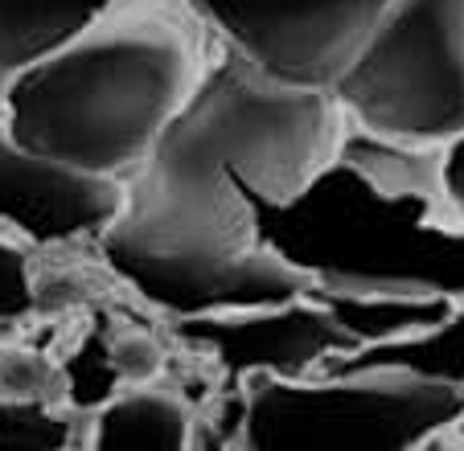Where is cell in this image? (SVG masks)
I'll return each mask as SVG.
<instances>
[{"instance_id":"obj_1","label":"cell","mask_w":464,"mask_h":451,"mask_svg":"<svg viewBox=\"0 0 464 451\" xmlns=\"http://www.w3.org/2000/svg\"><path fill=\"white\" fill-rule=\"evenodd\" d=\"M345 136L329 87H300L227 50L123 181L99 259L169 321L296 304L308 279L267 246L263 217L296 206L342 160Z\"/></svg>"},{"instance_id":"obj_2","label":"cell","mask_w":464,"mask_h":451,"mask_svg":"<svg viewBox=\"0 0 464 451\" xmlns=\"http://www.w3.org/2000/svg\"><path fill=\"white\" fill-rule=\"evenodd\" d=\"M227 50L193 0H111L9 82L0 128L45 165L123 185Z\"/></svg>"},{"instance_id":"obj_3","label":"cell","mask_w":464,"mask_h":451,"mask_svg":"<svg viewBox=\"0 0 464 451\" xmlns=\"http://www.w3.org/2000/svg\"><path fill=\"white\" fill-rule=\"evenodd\" d=\"M263 238L308 287L350 295L464 300V222L448 209L440 152L350 128L337 160Z\"/></svg>"},{"instance_id":"obj_4","label":"cell","mask_w":464,"mask_h":451,"mask_svg":"<svg viewBox=\"0 0 464 451\" xmlns=\"http://www.w3.org/2000/svg\"><path fill=\"white\" fill-rule=\"evenodd\" d=\"M329 95L350 128L391 144L464 139V0H391Z\"/></svg>"},{"instance_id":"obj_5","label":"cell","mask_w":464,"mask_h":451,"mask_svg":"<svg viewBox=\"0 0 464 451\" xmlns=\"http://www.w3.org/2000/svg\"><path fill=\"white\" fill-rule=\"evenodd\" d=\"M238 451H423L464 418V390L399 373L251 378Z\"/></svg>"},{"instance_id":"obj_6","label":"cell","mask_w":464,"mask_h":451,"mask_svg":"<svg viewBox=\"0 0 464 451\" xmlns=\"http://www.w3.org/2000/svg\"><path fill=\"white\" fill-rule=\"evenodd\" d=\"M230 50L300 87H329L391 0H193Z\"/></svg>"},{"instance_id":"obj_7","label":"cell","mask_w":464,"mask_h":451,"mask_svg":"<svg viewBox=\"0 0 464 451\" xmlns=\"http://www.w3.org/2000/svg\"><path fill=\"white\" fill-rule=\"evenodd\" d=\"M173 332L218 365L230 390H243L251 378H284V382L321 378L334 357L353 353V341L308 295L284 308L173 321Z\"/></svg>"},{"instance_id":"obj_8","label":"cell","mask_w":464,"mask_h":451,"mask_svg":"<svg viewBox=\"0 0 464 451\" xmlns=\"http://www.w3.org/2000/svg\"><path fill=\"white\" fill-rule=\"evenodd\" d=\"M123 206L120 181H99L21 152L0 128V226L37 246L99 243Z\"/></svg>"},{"instance_id":"obj_9","label":"cell","mask_w":464,"mask_h":451,"mask_svg":"<svg viewBox=\"0 0 464 451\" xmlns=\"http://www.w3.org/2000/svg\"><path fill=\"white\" fill-rule=\"evenodd\" d=\"M358 373H399L464 390V300L436 324L399 345L353 349L321 369V378H358Z\"/></svg>"},{"instance_id":"obj_10","label":"cell","mask_w":464,"mask_h":451,"mask_svg":"<svg viewBox=\"0 0 464 451\" xmlns=\"http://www.w3.org/2000/svg\"><path fill=\"white\" fill-rule=\"evenodd\" d=\"M193 418L173 390L131 386L91 423V451H189Z\"/></svg>"},{"instance_id":"obj_11","label":"cell","mask_w":464,"mask_h":451,"mask_svg":"<svg viewBox=\"0 0 464 451\" xmlns=\"http://www.w3.org/2000/svg\"><path fill=\"white\" fill-rule=\"evenodd\" d=\"M111 0H0V99L9 82L71 42Z\"/></svg>"},{"instance_id":"obj_12","label":"cell","mask_w":464,"mask_h":451,"mask_svg":"<svg viewBox=\"0 0 464 451\" xmlns=\"http://www.w3.org/2000/svg\"><path fill=\"white\" fill-rule=\"evenodd\" d=\"M308 300L321 304L334 316V324L353 341V349H378V345H399L420 332L436 329L448 312L452 300H415V295H350V292H324V287H308Z\"/></svg>"},{"instance_id":"obj_13","label":"cell","mask_w":464,"mask_h":451,"mask_svg":"<svg viewBox=\"0 0 464 451\" xmlns=\"http://www.w3.org/2000/svg\"><path fill=\"white\" fill-rule=\"evenodd\" d=\"M62 378H66V407L71 410H103L107 402L128 390L111 361V337L99 329L71 349V357L62 361Z\"/></svg>"},{"instance_id":"obj_14","label":"cell","mask_w":464,"mask_h":451,"mask_svg":"<svg viewBox=\"0 0 464 451\" xmlns=\"http://www.w3.org/2000/svg\"><path fill=\"white\" fill-rule=\"evenodd\" d=\"M74 423L50 402H5L0 398V451H66Z\"/></svg>"},{"instance_id":"obj_15","label":"cell","mask_w":464,"mask_h":451,"mask_svg":"<svg viewBox=\"0 0 464 451\" xmlns=\"http://www.w3.org/2000/svg\"><path fill=\"white\" fill-rule=\"evenodd\" d=\"M0 398L5 402H66L62 361H50L37 349L0 345Z\"/></svg>"},{"instance_id":"obj_16","label":"cell","mask_w":464,"mask_h":451,"mask_svg":"<svg viewBox=\"0 0 464 451\" xmlns=\"http://www.w3.org/2000/svg\"><path fill=\"white\" fill-rule=\"evenodd\" d=\"M111 361L128 390L131 386H157L160 369H165V349L144 329H120L111 332Z\"/></svg>"},{"instance_id":"obj_17","label":"cell","mask_w":464,"mask_h":451,"mask_svg":"<svg viewBox=\"0 0 464 451\" xmlns=\"http://www.w3.org/2000/svg\"><path fill=\"white\" fill-rule=\"evenodd\" d=\"M37 308V283L29 254L17 243L0 238V324H17Z\"/></svg>"},{"instance_id":"obj_18","label":"cell","mask_w":464,"mask_h":451,"mask_svg":"<svg viewBox=\"0 0 464 451\" xmlns=\"http://www.w3.org/2000/svg\"><path fill=\"white\" fill-rule=\"evenodd\" d=\"M440 181H444L448 209L464 222V139H456V144H448L440 152Z\"/></svg>"}]
</instances>
